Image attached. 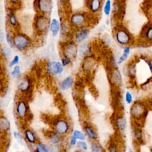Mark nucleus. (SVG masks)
Instances as JSON below:
<instances>
[{
  "mask_svg": "<svg viewBox=\"0 0 152 152\" xmlns=\"http://www.w3.org/2000/svg\"><path fill=\"white\" fill-rule=\"evenodd\" d=\"M14 48L18 50H24L27 49L31 45L30 38L24 33H18L12 37Z\"/></svg>",
  "mask_w": 152,
  "mask_h": 152,
  "instance_id": "f257e3e1",
  "label": "nucleus"
},
{
  "mask_svg": "<svg viewBox=\"0 0 152 152\" xmlns=\"http://www.w3.org/2000/svg\"><path fill=\"white\" fill-rule=\"evenodd\" d=\"M50 26V21L49 18L45 15V14L37 15L34 21V26L36 31L38 33H45Z\"/></svg>",
  "mask_w": 152,
  "mask_h": 152,
  "instance_id": "f03ea898",
  "label": "nucleus"
},
{
  "mask_svg": "<svg viewBox=\"0 0 152 152\" xmlns=\"http://www.w3.org/2000/svg\"><path fill=\"white\" fill-rule=\"evenodd\" d=\"M54 130L61 136L68 133L70 129V125L68 122L64 119H58L53 123Z\"/></svg>",
  "mask_w": 152,
  "mask_h": 152,
  "instance_id": "7ed1b4c3",
  "label": "nucleus"
},
{
  "mask_svg": "<svg viewBox=\"0 0 152 152\" xmlns=\"http://www.w3.org/2000/svg\"><path fill=\"white\" fill-rule=\"evenodd\" d=\"M15 113L17 117L20 119H24L28 116L29 108L26 100H20L17 102L15 106Z\"/></svg>",
  "mask_w": 152,
  "mask_h": 152,
  "instance_id": "20e7f679",
  "label": "nucleus"
},
{
  "mask_svg": "<svg viewBox=\"0 0 152 152\" xmlns=\"http://www.w3.org/2000/svg\"><path fill=\"white\" fill-rule=\"evenodd\" d=\"M146 107L144 104L140 102H136L131 106L130 113L132 116L137 119H139L145 116L146 113Z\"/></svg>",
  "mask_w": 152,
  "mask_h": 152,
  "instance_id": "39448f33",
  "label": "nucleus"
},
{
  "mask_svg": "<svg viewBox=\"0 0 152 152\" xmlns=\"http://www.w3.org/2000/svg\"><path fill=\"white\" fill-rule=\"evenodd\" d=\"M46 71L50 75L55 76L62 73L64 66L61 62L55 61H50L46 65Z\"/></svg>",
  "mask_w": 152,
  "mask_h": 152,
  "instance_id": "423d86ee",
  "label": "nucleus"
},
{
  "mask_svg": "<svg viewBox=\"0 0 152 152\" xmlns=\"http://www.w3.org/2000/svg\"><path fill=\"white\" fill-rule=\"evenodd\" d=\"M115 39L117 43L121 45L129 44L131 41V37L129 33L123 28L117 30L115 34Z\"/></svg>",
  "mask_w": 152,
  "mask_h": 152,
  "instance_id": "0eeeda50",
  "label": "nucleus"
},
{
  "mask_svg": "<svg viewBox=\"0 0 152 152\" xmlns=\"http://www.w3.org/2000/svg\"><path fill=\"white\" fill-rule=\"evenodd\" d=\"M32 81L29 77L22 79L18 84V90L23 93L28 94L32 88Z\"/></svg>",
  "mask_w": 152,
  "mask_h": 152,
  "instance_id": "6e6552de",
  "label": "nucleus"
},
{
  "mask_svg": "<svg viewBox=\"0 0 152 152\" xmlns=\"http://www.w3.org/2000/svg\"><path fill=\"white\" fill-rule=\"evenodd\" d=\"M37 8L43 14H46L50 12L52 8L51 0H37Z\"/></svg>",
  "mask_w": 152,
  "mask_h": 152,
  "instance_id": "1a4fd4ad",
  "label": "nucleus"
},
{
  "mask_svg": "<svg viewBox=\"0 0 152 152\" xmlns=\"http://www.w3.org/2000/svg\"><path fill=\"white\" fill-rule=\"evenodd\" d=\"M63 53L64 57L68 58L71 60L75 58L77 53V49L75 43L69 42L66 44L64 48Z\"/></svg>",
  "mask_w": 152,
  "mask_h": 152,
  "instance_id": "9d476101",
  "label": "nucleus"
},
{
  "mask_svg": "<svg viewBox=\"0 0 152 152\" xmlns=\"http://www.w3.org/2000/svg\"><path fill=\"white\" fill-rule=\"evenodd\" d=\"M86 15L81 12H76L72 15L70 18L71 23L76 27L82 26L86 22Z\"/></svg>",
  "mask_w": 152,
  "mask_h": 152,
  "instance_id": "9b49d317",
  "label": "nucleus"
},
{
  "mask_svg": "<svg viewBox=\"0 0 152 152\" xmlns=\"http://www.w3.org/2000/svg\"><path fill=\"white\" fill-rule=\"evenodd\" d=\"M89 30L87 28L83 27L80 28L78 31L76 33L75 36V41L77 43H82L85 41L88 36L89 34Z\"/></svg>",
  "mask_w": 152,
  "mask_h": 152,
  "instance_id": "f8f14e48",
  "label": "nucleus"
},
{
  "mask_svg": "<svg viewBox=\"0 0 152 152\" xmlns=\"http://www.w3.org/2000/svg\"><path fill=\"white\" fill-rule=\"evenodd\" d=\"M48 140L50 144L53 145H56L61 142V135L54 130L49 132L48 135Z\"/></svg>",
  "mask_w": 152,
  "mask_h": 152,
  "instance_id": "ddd939ff",
  "label": "nucleus"
},
{
  "mask_svg": "<svg viewBox=\"0 0 152 152\" xmlns=\"http://www.w3.org/2000/svg\"><path fill=\"white\" fill-rule=\"evenodd\" d=\"M24 137L27 142L30 144H36L37 141V138L34 131L30 129H26L24 131Z\"/></svg>",
  "mask_w": 152,
  "mask_h": 152,
  "instance_id": "4468645a",
  "label": "nucleus"
},
{
  "mask_svg": "<svg viewBox=\"0 0 152 152\" xmlns=\"http://www.w3.org/2000/svg\"><path fill=\"white\" fill-rule=\"evenodd\" d=\"M11 128V123L8 119L4 116L0 115V133L7 132Z\"/></svg>",
  "mask_w": 152,
  "mask_h": 152,
  "instance_id": "2eb2a0df",
  "label": "nucleus"
},
{
  "mask_svg": "<svg viewBox=\"0 0 152 152\" xmlns=\"http://www.w3.org/2000/svg\"><path fill=\"white\" fill-rule=\"evenodd\" d=\"M74 84V79L71 76H68L64 78L60 84V88L62 91L69 90Z\"/></svg>",
  "mask_w": 152,
  "mask_h": 152,
  "instance_id": "dca6fc26",
  "label": "nucleus"
},
{
  "mask_svg": "<svg viewBox=\"0 0 152 152\" xmlns=\"http://www.w3.org/2000/svg\"><path fill=\"white\" fill-rule=\"evenodd\" d=\"M50 30L53 36L58 35L60 30V24L58 20L56 18H53L50 22Z\"/></svg>",
  "mask_w": 152,
  "mask_h": 152,
  "instance_id": "f3484780",
  "label": "nucleus"
},
{
  "mask_svg": "<svg viewBox=\"0 0 152 152\" xmlns=\"http://www.w3.org/2000/svg\"><path fill=\"white\" fill-rule=\"evenodd\" d=\"M115 124H116V127L118 129V130H119L120 131H122L125 129V127L126 126V119L124 116H118L116 119Z\"/></svg>",
  "mask_w": 152,
  "mask_h": 152,
  "instance_id": "a211bd4d",
  "label": "nucleus"
},
{
  "mask_svg": "<svg viewBox=\"0 0 152 152\" xmlns=\"http://www.w3.org/2000/svg\"><path fill=\"white\" fill-rule=\"evenodd\" d=\"M84 131L88 137V138L91 140H96L97 138V135L94 129L90 125H86L84 126Z\"/></svg>",
  "mask_w": 152,
  "mask_h": 152,
  "instance_id": "6ab92c4d",
  "label": "nucleus"
},
{
  "mask_svg": "<svg viewBox=\"0 0 152 152\" xmlns=\"http://www.w3.org/2000/svg\"><path fill=\"white\" fill-rule=\"evenodd\" d=\"M101 5V0H91L90 2L89 8L93 12H96L100 9Z\"/></svg>",
  "mask_w": 152,
  "mask_h": 152,
  "instance_id": "aec40b11",
  "label": "nucleus"
},
{
  "mask_svg": "<svg viewBox=\"0 0 152 152\" xmlns=\"http://www.w3.org/2000/svg\"><path fill=\"white\" fill-rule=\"evenodd\" d=\"M130 52H131V49L129 47L127 46V47L124 48L122 55H121L118 59V64H122L128 58V57L130 53Z\"/></svg>",
  "mask_w": 152,
  "mask_h": 152,
  "instance_id": "412c9836",
  "label": "nucleus"
},
{
  "mask_svg": "<svg viewBox=\"0 0 152 152\" xmlns=\"http://www.w3.org/2000/svg\"><path fill=\"white\" fill-rule=\"evenodd\" d=\"M78 52L82 56L88 55L90 53V48L87 43L81 44L78 48Z\"/></svg>",
  "mask_w": 152,
  "mask_h": 152,
  "instance_id": "4be33fe9",
  "label": "nucleus"
},
{
  "mask_svg": "<svg viewBox=\"0 0 152 152\" xmlns=\"http://www.w3.org/2000/svg\"><path fill=\"white\" fill-rule=\"evenodd\" d=\"M36 144L35 150L37 152H48L50 150L49 148L44 143L37 142Z\"/></svg>",
  "mask_w": 152,
  "mask_h": 152,
  "instance_id": "5701e85b",
  "label": "nucleus"
},
{
  "mask_svg": "<svg viewBox=\"0 0 152 152\" xmlns=\"http://www.w3.org/2000/svg\"><path fill=\"white\" fill-rule=\"evenodd\" d=\"M121 75L119 71L114 70L112 74V81L115 84H118L121 82Z\"/></svg>",
  "mask_w": 152,
  "mask_h": 152,
  "instance_id": "b1692460",
  "label": "nucleus"
},
{
  "mask_svg": "<svg viewBox=\"0 0 152 152\" xmlns=\"http://www.w3.org/2000/svg\"><path fill=\"white\" fill-rule=\"evenodd\" d=\"M9 24L13 27H15L18 24V19L16 15L14 13H10L8 15Z\"/></svg>",
  "mask_w": 152,
  "mask_h": 152,
  "instance_id": "393cba45",
  "label": "nucleus"
},
{
  "mask_svg": "<svg viewBox=\"0 0 152 152\" xmlns=\"http://www.w3.org/2000/svg\"><path fill=\"white\" fill-rule=\"evenodd\" d=\"M1 51V53L2 54V55L5 58H10L11 56L12 52H11L10 47H8L7 46H4L3 47H2Z\"/></svg>",
  "mask_w": 152,
  "mask_h": 152,
  "instance_id": "a878e982",
  "label": "nucleus"
},
{
  "mask_svg": "<svg viewBox=\"0 0 152 152\" xmlns=\"http://www.w3.org/2000/svg\"><path fill=\"white\" fill-rule=\"evenodd\" d=\"M72 135L74 136L78 140H85L86 138L85 134L83 132H82L81 131L77 130V129L73 131Z\"/></svg>",
  "mask_w": 152,
  "mask_h": 152,
  "instance_id": "bb28decb",
  "label": "nucleus"
},
{
  "mask_svg": "<svg viewBox=\"0 0 152 152\" xmlns=\"http://www.w3.org/2000/svg\"><path fill=\"white\" fill-rule=\"evenodd\" d=\"M21 75V68L19 65H15L14 66L12 71H11V75L13 77H18Z\"/></svg>",
  "mask_w": 152,
  "mask_h": 152,
  "instance_id": "cd10ccee",
  "label": "nucleus"
},
{
  "mask_svg": "<svg viewBox=\"0 0 152 152\" xmlns=\"http://www.w3.org/2000/svg\"><path fill=\"white\" fill-rule=\"evenodd\" d=\"M144 34L147 39L152 41V26H148L145 28Z\"/></svg>",
  "mask_w": 152,
  "mask_h": 152,
  "instance_id": "c85d7f7f",
  "label": "nucleus"
},
{
  "mask_svg": "<svg viewBox=\"0 0 152 152\" xmlns=\"http://www.w3.org/2000/svg\"><path fill=\"white\" fill-rule=\"evenodd\" d=\"M111 10V1L110 0H107L106 1L104 7V12L106 15H109L110 13Z\"/></svg>",
  "mask_w": 152,
  "mask_h": 152,
  "instance_id": "c756f323",
  "label": "nucleus"
},
{
  "mask_svg": "<svg viewBox=\"0 0 152 152\" xmlns=\"http://www.w3.org/2000/svg\"><path fill=\"white\" fill-rule=\"evenodd\" d=\"M76 145L78 148L83 150H87L88 148L87 144L84 141V140H79L78 141H77Z\"/></svg>",
  "mask_w": 152,
  "mask_h": 152,
  "instance_id": "7c9ffc66",
  "label": "nucleus"
},
{
  "mask_svg": "<svg viewBox=\"0 0 152 152\" xmlns=\"http://www.w3.org/2000/svg\"><path fill=\"white\" fill-rule=\"evenodd\" d=\"M125 100L126 103L128 104H130L132 103L133 97H132V94L130 91H126L125 94Z\"/></svg>",
  "mask_w": 152,
  "mask_h": 152,
  "instance_id": "2f4dec72",
  "label": "nucleus"
},
{
  "mask_svg": "<svg viewBox=\"0 0 152 152\" xmlns=\"http://www.w3.org/2000/svg\"><path fill=\"white\" fill-rule=\"evenodd\" d=\"M90 148H91V150L94 152H101L103 151L102 148L99 144L94 142H92L91 144Z\"/></svg>",
  "mask_w": 152,
  "mask_h": 152,
  "instance_id": "473e14b6",
  "label": "nucleus"
},
{
  "mask_svg": "<svg viewBox=\"0 0 152 152\" xmlns=\"http://www.w3.org/2000/svg\"><path fill=\"white\" fill-rule=\"evenodd\" d=\"M5 39L9 47H10L11 48H14V43L12 40V37L11 36L10 33H7L5 34Z\"/></svg>",
  "mask_w": 152,
  "mask_h": 152,
  "instance_id": "72a5a7b5",
  "label": "nucleus"
},
{
  "mask_svg": "<svg viewBox=\"0 0 152 152\" xmlns=\"http://www.w3.org/2000/svg\"><path fill=\"white\" fill-rule=\"evenodd\" d=\"M19 60H20V57L18 55H15L13 58L11 59V61L10 62V64H9V66L10 67H12L14 66V65H17V64H18V62H19Z\"/></svg>",
  "mask_w": 152,
  "mask_h": 152,
  "instance_id": "f704fd0d",
  "label": "nucleus"
},
{
  "mask_svg": "<svg viewBox=\"0 0 152 152\" xmlns=\"http://www.w3.org/2000/svg\"><path fill=\"white\" fill-rule=\"evenodd\" d=\"M13 135H14V137L18 142H21L23 141V137L22 135L20 133H19L18 132H17V131H14Z\"/></svg>",
  "mask_w": 152,
  "mask_h": 152,
  "instance_id": "c9c22d12",
  "label": "nucleus"
},
{
  "mask_svg": "<svg viewBox=\"0 0 152 152\" xmlns=\"http://www.w3.org/2000/svg\"><path fill=\"white\" fill-rule=\"evenodd\" d=\"M71 60L70 59L64 56V57L62 58L61 62L62 65H63V66L64 67V66L68 65L71 62Z\"/></svg>",
  "mask_w": 152,
  "mask_h": 152,
  "instance_id": "e433bc0d",
  "label": "nucleus"
},
{
  "mask_svg": "<svg viewBox=\"0 0 152 152\" xmlns=\"http://www.w3.org/2000/svg\"><path fill=\"white\" fill-rule=\"evenodd\" d=\"M118 147L116 145V144H115L113 142L110 143V144L109 146V151H118Z\"/></svg>",
  "mask_w": 152,
  "mask_h": 152,
  "instance_id": "4c0bfd02",
  "label": "nucleus"
},
{
  "mask_svg": "<svg viewBox=\"0 0 152 152\" xmlns=\"http://www.w3.org/2000/svg\"><path fill=\"white\" fill-rule=\"evenodd\" d=\"M77 139L73 135H72V137L70 138V141H69V144L71 145L72 146H74L77 144Z\"/></svg>",
  "mask_w": 152,
  "mask_h": 152,
  "instance_id": "58836bf2",
  "label": "nucleus"
},
{
  "mask_svg": "<svg viewBox=\"0 0 152 152\" xmlns=\"http://www.w3.org/2000/svg\"><path fill=\"white\" fill-rule=\"evenodd\" d=\"M5 37V36L4 32L0 29V43L2 42L4 40Z\"/></svg>",
  "mask_w": 152,
  "mask_h": 152,
  "instance_id": "ea45409f",
  "label": "nucleus"
},
{
  "mask_svg": "<svg viewBox=\"0 0 152 152\" xmlns=\"http://www.w3.org/2000/svg\"><path fill=\"white\" fill-rule=\"evenodd\" d=\"M147 62V64H148V65L149 66L150 71H151V72H152V59L148 61Z\"/></svg>",
  "mask_w": 152,
  "mask_h": 152,
  "instance_id": "a19ab883",
  "label": "nucleus"
},
{
  "mask_svg": "<svg viewBox=\"0 0 152 152\" xmlns=\"http://www.w3.org/2000/svg\"><path fill=\"white\" fill-rule=\"evenodd\" d=\"M9 1H10V2H11L12 4H17L19 1V0H9Z\"/></svg>",
  "mask_w": 152,
  "mask_h": 152,
  "instance_id": "79ce46f5",
  "label": "nucleus"
},
{
  "mask_svg": "<svg viewBox=\"0 0 152 152\" xmlns=\"http://www.w3.org/2000/svg\"><path fill=\"white\" fill-rule=\"evenodd\" d=\"M2 88H3V84H2V83L1 80H0V93L1 92V91L2 90Z\"/></svg>",
  "mask_w": 152,
  "mask_h": 152,
  "instance_id": "37998d69",
  "label": "nucleus"
},
{
  "mask_svg": "<svg viewBox=\"0 0 152 152\" xmlns=\"http://www.w3.org/2000/svg\"><path fill=\"white\" fill-rule=\"evenodd\" d=\"M150 106L152 107V96L150 97Z\"/></svg>",
  "mask_w": 152,
  "mask_h": 152,
  "instance_id": "c03bdc74",
  "label": "nucleus"
},
{
  "mask_svg": "<svg viewBox=\"0 0 152 152\" xmlns=\"http://www.w3.org/2000/svg\"><path fill=\"white\" fill-rule=\"evenodd\" d=\"M1 100H0V110H1Z\"/></svg>",
  "mask_w": 152,
  "mask_h": 152,
  "instance_id": "a18cd8bd",
  "label": "nucleus"
}]
</instances>
